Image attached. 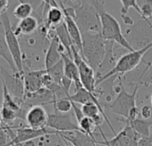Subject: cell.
<instances>
[{"instance_id": "1", "label": "cell", "mask_w": 152, "mask_h": 146, "mask_svg": "<svg viewBox=\"0 0 152 146\" xmlns=\"http://www.w3.org/2000/svg\"><path fill=\"white\" fill-rule=\"evenodd\" d=\"M83 58L97 73L102 67L106 54V40L101 32L82 33Z\"/></svg>"}, {"instance_id": "2", "label": "cell", "mask_w": 152, "mask_h": 146, "mask_svg": "<svg viewBox=\"0 0 152 146\" xmlns=\"http://www.w3.org/2000/svg\"><path fill=\"white\" fill-rule=\"evenodd\" d=\"M94 4L100 18L101 33L102 37L106 41H112L118 44L120 46L128 50L129 52L134 51L135 49L131 45V44L123 35L121 26L118 20L104 9L101 1L95 2Z\"/></svg>"}, {"instance_id": "3", "label": "cell", "mask_w": 152, "mask_h": 146, "mask_svg": "<svg viewBox=\"0 0 152 146\" xmlns=\"http://www.w3.org/2000/svg\"><path fill=\"white\" fill-rule=\"evenodd\" d=\"M152 48V42L146 45L144 47L129 52L122 55L118 62H116L115 66L110 70L108 72L104 73L102 76H100L96 80V86H99L102 82L110 79H121V77L131 70H134L142 62L143 56L147 54V52Z\"/></svg>"}, {"instance_id": "4", "label": "cell", "mask_w": 152, "mask_h": 146, "mask_svg": "<svg viewBox=\"0 0 152 146\" xmlns=\"http://www.w3.org/2000/svg\"><path fill=\"white\" fill-rule=\"evenodd\" d=\"M133 93H128L123 87L121 79H119V92L116 98L108 105L109 111L114 114L119 115L127 120L129 112L132 109L136 107V96L140 88V85L136 82Z\"/></svg>"}, {"instance_id": "5", "label": "cell", "mask_w": 152, "mask_h": 146, "mask_svg": "<svg viewBox=\"0 0 152 146\" xmlns=\"http://www.w3.org/2000/svg\"><path fill=\"white\" fill-rule=\"evenodd\" d=\"M0 21H1L3 29H4V37L5 38L6 44L10 50V53L12 54V57L15 63V66L19 72L24 73L23 63H22V54H21L20 43H19L18 37H17L16 34L14 33V30L12 27L10 18H9L7 12L3 13L2 15H0Z\"/></svg>"}, {"instance_id": "6", "label": "cell", "mask_w": 152, "mask_h": 146, "mask_svg": "<svg viewBox=\"0 0 152 146\" xmlns=\"http://www.w3.org/2000/svg\"><path fill=\"white\" fill-rule=\"evenodd\" d=\"M72 51V57L73 61L77 64L79 71L80 76V81L82 84V87L86 88L90 93H93L98 96V94L100 93L99 90L96 88V78H95V71L89 66V64L86 62V60L82 57L78 50L75 47V45H72L71 47Z\"/></svg>"}, {"instance_id": "7", "label": "cell", "mask_w": 152, "mask_h": 146, "mask_svg": "<svg viewBox=\"0 0 152 146\" xmlns=\"http://www.w3.org/2000/svg\"><path fill=\"white\" fill-rule=\"evenodd\" d=\"M1 76L3 77V83L5 85L11 95L16 100L18 103L23 105L25 101L24 73H9L4 68H3Z\"/></svg>"}, {"instance_id": "8", "label": "cell", "mask_w": 152, "mask_h": 146, "mask_svg": "<svg viewBox=\"0 0 152 146\" xmlns=\"http://www.w3.org/2000/svg\"><path fill=\"white\" fill-rule=\"evenodd\" d=\"M61 8L64 14V23L67 27L68 32L71 38V41L75 47L78 50L83 57V48H82V33L74 19V8H67L64 6L61 0H58Z\"/></svg>"}, {"instance_id": "9", "label": "cell", "mask_w": 152, "mask_h": 146, "mask_svg": "<svg viewBox=\"0 0 152 146\" xmlns=\"http://www.w3.org/2000/svg\"><path fill=\"white\" fill-rule=\"evenodd\" d=\"M46 128H49L50 129L56 131L58 134L80 130L78 125H76L72 121L70 115L58 112L48 114Z\"/></svg>"}, {"instance_id": "10", "label": "cell", "mask_w": 152, "mask_h": 146, "mask_svg": "<svg viewBox=\"0 0 152 146\" xmlns=\"http://www.w3.org/2000/svg\"><path fill=\"white\" fill-rule=\"evenodd\" d=\"M47 135H58V133L54 130H48L46 128H20L17 130L15 137L12 141H10L6 145V146L20 145L25 142H28L35 138L41 137V136H45Z\"/></svg>"}, {"instance_id": "11", "label": "cell", "mask_w": 152, "mask_h": 146, "mask_svg": "<svg viewBox=\"0 0 152 146\" xmlns=\"http://www.w3.org/2000/svg\"><path fill=\"white\" fill-rule=\"evenodd\" d=\"M48 114L42 105H33L28 108L25 115V121L29 128H46Z\"/></svg>"}, {"instance_id": "12", "label": "cell", "mask_w": 152, "mask_h": 146, "mask_svg": "<svg viewBox=\"0 0 152 146\" xmlns=\"http://www.w3.org/2000/svg\"><path fill=\"white\" fill-rule=\"evenodd\" d=\"M66 53L64 47L61 45L58 37L54 34L53 37L51 38L50 45L48 46V49L45 54V70L50 69L53 65H55L57 62H59L61 60V54Z\"/></svg>"}, {"instance_id": "13", "label": "cell", "mask_w": 152, "mask_h": 146, "mask_svg": "<svg viewBox=\"0 0 152 146\" xmlns=\"http://www.w3.org/2000/svg\"><path fill=\"white\" fill-rule=\"evenodd\" d=\"M46 70H39L28 71L24 73V86H25V97L31 95L39 89L43 88V76L45 74Z\"/></svg>"}, {"instance_id": "14", "label": "cell", "mask_w": 152, "mask_h": 146, "mask_svg": "<svg viewBox=\"0 0 152 146\" xmlns=\"http://www.w3.org/2000/svg\"><path fill=\"white\" fill-rule=\"evenodd\" d=\"M61 59L64 64V76H66L67 78H69L73 81V84L75 86V91L83 87L80 81L78 68L75 63V62L73 61V59L68 56L66 53L61 54Z\"/></svg>"}, {"instance_id": "15", "label": "cell", "mask_w": 152, "mask_h": 146, "mask_svg": "<svg viewBox=\"0 0 152 146\" xmlns=\"http://www.w3.org/2000/svg\"><path fill=\"white\" fill-rule=\"evenodd\" d=\"M121 146H138L139 136L133 130L128 122L126 123L125 128L115 135L114 136Z\"/></svg>"}, {"instance_id": "16", "label": "cell", "mask_w": 152, "mask_h": 146, "mask_svg": "<svg viewBox=\"0 0 152 146\" xmlns=\"http://www.w3.org/2000/svg\"><path fill=\"white\" fill-rule=\"evenodd\" d=\"M54 31H55V35L58 37L61 45L64 47L66 54L73 59L71 47L74 45H73V43L71 41V38L69 37V34L68 32V29H67V27H66V25L64 23V21L60 25H58L57 27L54 28Z\"/></svg>"}, {"instance_id": "17", "label": "cell", "mask_w": 152, "mask_h": 146, "mask_svg": "<svg viewBox=\"0 0 152 146\" xmlns=\"http://www.w3.org/2000/svg\"><path fill=\"white\" fill-rule=\"evenodd\" d=\"M64 21V14L60 7H50L46 12L45 20V29L48 31L52 27L55 28Z\"/></svg>"}, {"instance_id": "18", "label": "cell", "mask_w": 152, "mask_h": 146, "mask_svg": "<svg viewBox=\"0 0 152 146\" xmlns=\"http://www.w3.org/2000/svg\"><path fill=\"white\" fill-rule=\"evenodd\" d=\"M39 26V22L37 19L34 16H29L28 18H25L23 20H20L19 23L17 24L16 28L13 29L14 33L16 36L22 34V35H30L35 30L37 29Z\"/></svg>"}, {"instance_id": "19", "label": "cell", "mask_w": 152, "mask_h": 146, "mask_svg": "<svg viewBox=\"0 0 152 146\" xmlns=\"http://www.w3.org/2000/svg\"><path fill=\"white\" fill-rule=\"evenodd\" d=\"M71 102L75 103L76 104H85L86 103H99L98 96L93 93H90L86 88L81 87L75 91V93L68 97Z\"/></svg>"}, {"instance_id": "20", "label": "cell", "mask_w": 152, "mask_h": 146, "mask_svg": "<svg viewBox=\"0 0 152 146\" xmlns=\"http://www.w3.org/2000/svg\"><path fill=\"white\" fill-rule=\"evenodd\" d=\"M128 122V121H126ZM133 130L136 133V135L141 137L149 136L151 135V128L152 126V120H141L137 119L134 121L128 122Z\"/></svg>"}, {"instance_id": "21", "label": "cell", "mask_w": 152, "mask_h": 146, "mask_svg": "<svg viewBox=\"0 0 152 146\" xmlns=\"http://www.w3.org/2000/svg\"><path fill=\"white\" fill-rule=\"evenodd\" d=\"M0 57L6 62V63L9 65L12 72H19L15 66V63L13 62V59L12 57V54L10 53V50L8 48V45L4 36H0Z\"/></svg>"}, {"instance_id": "22", "label": "cell", "mask_w": 152, "mask_h": 146, "mask_svg": "<svg viewBox=\"0 0 152 146\" xmlns=\"http://www.w3.org/2000/svg\"><path fill=\"white\" fill-rule=\"evenodd\" d=\"M77 125L81 132L85 133L86 135L90 136L93 140L97 142L94 136V132H95V129L97 128V126L92 119L84 117L79 122H77Z\"/></svg>"}, {"instance_id": "23", "label": "cell", "mask_w": 152, "mask_h": 146, "mask_svg": "<svg viewBox=\"0 0 152 146\" xmlns=\"http://www.w3.org/2000/svg\"><path fill=\"white\" fill-rule=\"evenodd\" d=\"M46 71L56 84L61 85V79L64 77V64H63L62 59L59 62H57L55 65L46 70Z\"/></svg>"}, {"instance_id": "24", "label": "cell", "mask_w": 152, "mask_h": 146, "mask_svg": "<svg viewBox=\"0 0 152 146\" xmlns=\"http://www.w3.org/2000/svg\"><path fill=\"white\" fill-rule=\"evenodd\" d=\"M34 9L30 4H19L13 10V16L18 20H23L31 16Z\"/></svg>"}, {"instance_id": "25", "label": "cell", "mask_w": 152, "mask_h": 146, "mask_svg": "<svg viewBox=\"0 0 152 146\" xmlns=\"http://www.w3.org/2000/svg\"><path fill=\"white\" fill-rule=\"evenodd\" d=\"M53 104L54 106L56 112H58V113L66 114L72 110V103L68 97L57 99L54 101V103Z\"/></svg>"}, {"instance_id": "26", "label": "cell", "mask_w": 152, "mask_h": 146, "mask_svg": "<svg viewBox=\"0 0 152 146\" xmlns=\"http://www.w3.org/2000/svg\"><path fill=\"white\" fill-rule=\"evenodd\" d=\"M0 117H1L2 122H4V124H5V125L9 126L16 119L20 118V114L17 112L11 110L9 108L2 107V110L0 112Z\"/></svg>"}, {"instance_id": "27", "label": "cell", "mask_w": 152, "mask_h": 146, "mask_svg": "<svg viewBox=\"0 0 152 146\" xmlns=\"http://www.w3.org/2000/svg\"><path fill=\"white\" fill-rule=\"evenodd\" d=\"M120 2L122 4V7H121L122 14H126L130 8H134L141 15V17H142V13L140 5H139L137 0H120Z\"/></svg>"}, {"instance_id": "28", "label": "cell", "mask_w": 152, "mask_h": 146, "mask_svg": "<svg viewBox=\"0 0 152 146\" xmlns=\"http://www.w3.org/2000/svg\"><path fill=\"white\" fill-rule=\"evenodd\" d=\"M20 2V4H30L34 11H37L39 8H41L43 5L45 4V3L43 2V0H18Z\"/></svg>"}, {"instance_id": "29", "label": "cell", "mask_w": 152, "mask_h": 146, "mask_svg": "<svg viewBox=\"0 0 152 146\" xmlns=\"http://www.w3.org/2000/svg\"><path fill=\"white\" fill-rule=\"evenodd\" d=\"M73 84V81L71 79H69V78H67L66 76L63 77V79H61V86L62 87V88L64 89V91L66 92L68 97L70 95H69V89H70V87L72 86Z\"/></svg>"}, {"instance_id": "30", "label": "cell", "mask_w": 152, "mask_h": 146, "mask_svg": "<svg viewBox=\"0 0 152 146\" xmlns=\"http://www.w3.org/2000/svg\"><path fill=\"white\" fill-rule=\"evenodd\" d=\"M140 114L143 118V120H150L152 117V106L144 105L140 111Z\"/></svg>"}, {"instance_id": "31", "label": "cell", "mask_w": 152, "mask_h": 146, "mask_svg": "<svg viewBox=\"0 0 152 146\" xmlns=\"http://www.w3.org/2000/svg\"><path fill=\"white\" fill-rule=\"evenodd\" d=\"M7 138H9V136L5 128L2 126L0 128V146H6V145L8 144Z\"/></svg>"}, {"instance_id": "32", "label": "cell", "mask_w": 152, "mask_h": 146, "mask_svg": "<svg viewBox=\"0 0 152 146\" xmlns=\"http://www.w3.org/2000/svg\"><path fill=\"white\" fill-rule=\"evenodd\" d=\"M71 103H72V110H73V112H74L75 117H76L77 122H79L85 116L83 115V112H82V111H81V108L77 107V105L75 103H73V102H71Z\"/></svg>"}, {"instance_id": "33", "label": "cell", "mask_w": 152, "mask_h": 146, "mask_svg": "<svg viewBox=\"0 0 152 146\" xmlns=\"http://www.w3.org/2000/svg\"><path fill=\"white\" fill-rule=\"evenodd\" d=\"M138 146H152V133L149 136L139 138Z\"/></svg>"}, {"instance_id": "34", "label": "cell", "mask_w": 152, "mask_h": 146, "mask_svg": "<svg viewBox=\"0 0 152 146\" xmlns=\"http://www.w3.org/2000/svg\"><path fill=\"white\" fill-rule=\"evenodd\" d=\"M148 68L151 70V75H150V77H149L147 79H144V80H142V81H140V80H139L138 82H136V83L139 84L140 86H143V85H144V86H150V85H152V64L149 65Z\"/></svg>"}, {"instance_id": "35", "label": "cell", "mask_w": 152, "mask_h": 146, "mask_svg": "<svg viewBox=\"0 0 152 146\" xmlns=\"http://www.w3.org/2000/svg\"><path fill=\"white\" fill-rule=\"evenodd\" d=\"M8 0H0V15L7 12Z\"/></svg>"}, {"instance_id": "36", "label": "cell", "mask_w": 152, "mask_h": 146, "mask_svg": "<svg viewBox=\"0 0 152 146\" xmlns=\"http://www.w3.org/2000/svg\"><path fill=\"white\" fill-rule=\"evenodd\" d=\"M43 2L45 3V5L49 6V7H60V5H58L56 0H43Z\"/></svg>"}, {"instance_id": "37", "label": "cell", "mask_w": 152, "mask_h": 146, "mask_svg": "<svg viewBox=\"0 0 152 146\" xmlns=\"http://www.w3.org/2000/svg\"><path fill=\"white\" fill-rule=\"evenodd\" d=\"M21 146H36V144L33 140H30V141H28V142H25L23 143L22 145H20Z\"/></svg>"}, {"instance_id": "38", "label": "cell", "mask_w": 152, "mask_h": 146, "mask_svg": "<svg viewBox=\"0 0 152 146\" xmlns=\"http://www.w3.org/2000/svg\"><path fill=\"white\" fill-rule=\"evenodd\" d=\"M0 59H1V57H0ZM3 68H4V67L1 65V62H0V75L2 74V70H3Z\"/></svg>"}, {"instance_id": "39", "label": "cell", "mask_w": 152, "mask_h": 146, "mask_svg": "<svg viewBox=\"0 0 152 146\" xmlns=\"http://www.w3.org/2000/svg\"><path fill=\"white\" fill-rule=\"evenodd\" d=\"M2 127V120H1V117H0V128Z\"/></svg>"}, {"instance_id": "40", "label": "cell", "mask_w": 152, "mask_h": 146, "mask_svg": "<svg viewBox=\"0 0 152 146\" xmlns=\"http://www.w3.org/2000/svg\"><path fill=\"white\" fill-rule=\"evenodd\" d=\"M1 110H2V105L0 104V112H1Z\"/></svg>"}, {"instance_id": "41", "label": "cell", "mask_w": 152, "mask_h": 146, "mask_svg": "<svg viewBox=\"0 0 152 146\" xmlns=\"http://www.w3.org/2000/svg\"><path fill=\"white\" fill-rule=\"evenodd\" d=\"M151 106H152V95H151Z\"/></svg>"}, {"instance_id": "42", "label": "cell", "mask_w": 152, "mask_h": 146, "mask_svg": "<svg viewBox=\"0 0 152 146\" xmlns=\"http://www.w3.org/2000/svg\"><path fill=\"white\" fill-rule=\"evenodd\" d=\"M94 146H98V145H96V144H95V145H94Z\"/></svg>"}]
</instances>
